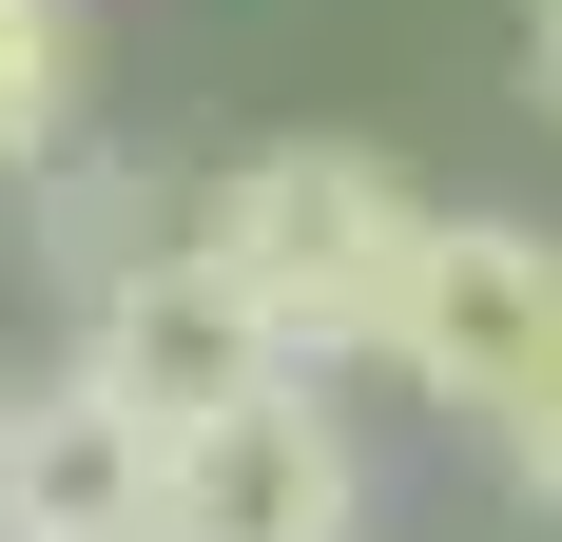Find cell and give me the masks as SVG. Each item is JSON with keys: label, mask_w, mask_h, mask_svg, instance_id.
Segmentation results:
<instances>
[{"label": "cell", "mask_w": 562, "mask_h": 542, "mask_svg": "<svg viewBox=\"0 0 562 542\" xmlns=\"http://www.w3.org/2000/svg\"><path fill=\"white\" fill-rule=\"evenodd\" d=\"M349 523H369V445H349V407L311 369L252 387V407H214L156 465V542H349Z\"/></svg>", "instance_id": "277c9868"}, {"label": "cell", "mask_w": 562, "mask_h": 542, "mask_svg": "<svg viewBox=\"0 0 562 542\" xmlns=\"http://www.w3.org/2000/svg\"><path fill=\"white\" fill-rule=\"evenodd\" d=\"M194 252L272 310L291 369L330 387L349 349H389V291H407V252H427V194H407L369 136H272V156H233L214 194H194Z\"/></svg>", "instance_id": "6da1fadb"}, {"label": "cell", "mask_w": 562, "mask_h": 542, "mask_svg": "<svg viewBox=\"0 0 562 542\" xmlns=\"http://www.w3.org/2000/svg\"><path fill=\"white\" fill-rule=\"evenodd\" d=\"M78 0H0V174H58V136H78Z\"/></svg>", "instance_id": "8992f818"}, {"label": "cell", "mask_w": 562, "mask_h": 542, "mask_svg": "<svg viewBox=\"0 0 562 542\" xmlns=\"http://www.w3.org/2000/svg\"><path fill=\"white\" fill-rule=\"evenodd\" d=\"M524 78H543V116H562V0H543V20H524Z\"/></svg>", "instance_id": "ba28073f"}, {"label": "cell", "mask_w": 562, "mask_h": 542, "mask_svg": "<svg viewBox=\"0 0 562 542\" xmlns=\"http://www.w3.org/2000/svg\"><path fill=\"white\" fill-rule=\"evenodd\" d=\"M78 387H116L156 445H194L214 407L291 387V349H272V310H252V291H233V271L175 233V252H136V271L98 291V329H78Z\"/></svg>", "instance_id": "3957f363"}, {"label": "cell", "mask_w": 562, "mask_h": 542, "mask_svg": "<svg viewBox=\"0 0 562 542\" xmlns=\"http://www.w3.org/2000/svg\"><path fill=\"white\" fill-rule=\"evenodd\" d=\"M156 465L175 445L116 387H0V542H156Z\"/></svg>", "instance_id": "5b68a950"}, {"label": "cell", "mask_w": 562, "mask_h": 542, "mask_svg": "<svg viewBox=\"0 0 562 542\" xmlns=\"http://www.w3.org/2000/svg\"><path fill=\"white\" fill-rule=\"evenodd\" d=\"M543 349H562V233L427 214V252H407V291H389V369L427 387V407H465V427H505Z\"/></svg>", "instance_id": "7a4b0ae2"}, {"label": "cell", "mask_w": 562, "mask_h": 542, "mask_svg": "<svg viewBox=\"0 0 562 542\" xmlns=\"http://www.w3.org/2000/svg\"><path fill=\"white\" fill-rule=\"evenodd\" d=\"M485 445H505V485H524V504H543V523H562V349H543V369H524V407H505V427H485Z\"/></svg>", "instance_id": "52a82bcc"}]
</instances>
